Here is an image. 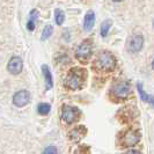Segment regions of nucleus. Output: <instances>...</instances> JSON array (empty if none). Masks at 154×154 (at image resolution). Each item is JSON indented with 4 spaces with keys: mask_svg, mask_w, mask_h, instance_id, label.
<instances>
[{
    "mask_svg": "<svg viewBox=\"0 0 154 154\" xmlns=\"http://www.w3.org/2000/svg\"><path fill=\"white\" fill-rule=\"evenodd\" d=\"M42 71H43V75H44V79H45L46 89H51L52 86H54L51 72H50V69H49V67H48L46 65H43V66H42Z\"/></svg>",
    "mask_w": 154,
    "mask_h": 154,
    "instance_id": "obj_12",
    "label": "nucleus"
},
{
    "mask_svg": "<svg viewBox=\"0 0 154 154\" xmlns=\"http://www.w3.org/2000/svg\"><path fill=\"white\" fill-rule=\"evenodd\" d=\"M112 1H116V2H118V1H122V0H112Z\"/></svg>",
    "mask_w": 154,
    "mask_h": 154,
    "instance_id": "obj_21",
    "label": "nucleus"
},
{
    "mask_svg": "<svg viewBox=\"0 0 154 154\" xmlns=\"http://www.w3.org/2000/svg\"><path fill=\"white\" fill-rule=\"evenodd\" d=\"M78 109L71 106H64L62 110V118L66 123H72L77 119L78 117Z\"/></svg>",
    "mask_w": 154,
    "mask_h": 154,
    "instance_id": "obj_6",
    "label": "nucleus"
},
{
    "mask_svg": "<svg viewBox=\"0 0 154 154\" xmlns=\"http://www.w3.org/2000/svg\"><path fill=\"white\" fill-rule=\"evenodd\" d=\"M81 129H82V128H77V129H74L73 131L71 132L69 137H71V139H72V140L77 141V140H79V139L84 136V133H81Z\"/></svg>",
    "mask_w": 154,
    "mask_h": 154,
    "instance_id": "obj_18",
    "label": "nucleus"
},
{
    "mask_svg": "<svg viewBox=\"0 0 154 154\" xmlns=\"http://www.w3.org/2000/svg\"><path fill=\"white\" fill-rule=\"evenodd\" d=\"M82 84V79L80 77V74L75 73L74 71L69 74V77L66 78V86L69 87V89H79L81 87Z\"/></svg>",
    "mask_w": 154,
    "mask_h": 154,
    "instance_id": "obj_7",
    "label": "nucleus"
},
{
    "mask_svg": "<svg viewBox=\"0 0 154 154\" xmlns=\"http://www.w3.org/2000/svg\"><path fill=\"white\" fill-rule=\"evenodd\" d=\"M42 154H58V151L54 146H48Z\"/></svg>",
    "mask_w": 154,
    "mask_h": 154,
    "instance_id": "obj_19",
    "label": "nucleus"
},
{
    "mask_svg": "<svg viewBox=\"0 0 154 154\" xmlns=\"http://www.w3.org/2000/svg\"><path fill=\"white\" fill-rule=\"evenodd\" d=\"M54 20H56V23L58 24V26H62L64 21H65V14H64V12L60 11V9H56V12H54Z\"/></svg>",
    "mask_w": 154,
    "mask_h": 154,
    "instance_id": "obj_16",
    "label": "nucleus"
},
{
    "mask_svg": "<svg viewBox=\"0 0 154 154\" xmlns=\"http://www.w3.org/2000/svg\"><path fill=\"white\" fill-rule=\"evenodd\" d=\"M38 15H39L38 11H36V9H34V11H31L30 12L29 19H28V22H27V28H28L30 31L35 29V26H36V23H37Z\"/></svg>",
    "mask_w": 154,
    "mask_h": 154,
    "instance_id": "obj_11",
    "label": "nucleus"
},
{
    "mask_svg": "<svg viewBox=\"0 0 154 154\" xmlns=\"http://www.w3.org/2000/svg\"><path fill=\"white\" fill-rule=\"evenodd\" d=\"M137 88H138V92L140 94V96H141V99L144 101H148L151 104H153V99H152V96H148L146 94V92L143 89V85L139 82L138 85H137Z\"/></svg>",
    "mask_w": 154,
    "mask_h": 154,
    "instance_id": "obj_15",
    "label": "nucleus"
},
{
    "mask_svg": "<svg viewBox=\"0 0 154 154\" xmlns=\"http://www.w3.org/2000/svg\"><path fill=\"white\" fill-rule=\"evenodd\" d=\"M140 139V136L137 131L130 130L128 131L123 137V143L125 146H134Z\"/></svg>",
    "mask_w": 154,
    "mask_h": 154,
    "instance_id": "obj_9",
    "label": "nucleus"
},
{
    "mask_svg": "<svg viewBox=\"0 0 154 154\" xmlns=\"http://www.w3.org/2000/svg\"><path fill=\"white\" fill-rule=\"evenodd\" d=\"M52 32H54V27L50 26V24L45 26L44 29H43V31H42V37H41V39H42V41L49 39L50 38V36L52 35Z\"/></svg>",
    "mask_w": 154,
    "mask_h": 154,
    "instance_id": "obj_13",
    "label": "nucleus"
},
{
    "mask_svg": "<svg viewBox=\"0 0 154 154\" xmlns=\"http://www.w3.org/2000/svg\"><path fill=\"white\" fill-rule=\"evenodd\" d=\"M51 110V107L49 103H41L37 107V111H38L39 115H48Z\"/></svg>",
    "mask_w": 154,
    "mask_h": 154,
    "instance_id": "obj_17",
    "label": "nucleus"
},
{
    "mask_svg": "<svg viewBox=\"0 0 154 154\" xmlns=\"http://www.w3.org/2000/svg\"><path fill=\"white\" fill-rule=\"evenodd\" d=\"M126 154H140V153H139L138 151H134V149H132V151H129V152H128Z\"/></svg>",
    "mask_w": 154,
    "mask_h": 154,
    "instance_id": "obj_20",
    "label": "nucleus"
},
{
    "mask_svg": "<svg viewBox=\"0 0 154 154\" xmlns=\"http://www.w3.org/2000/svg\"><path fill=\"white\" fill-rule=\"evenodd\" d=\"M94 24H95V13L93 11H89L84 17V29L86 31H91Z\"/></svg>",
    "mask_w": 154,
    "mask_h": 154,
    "instance_id": "obj_10",
    "label": "nucleus"
},
{
    "mask_svg": "<svg viewBox=\"0 0 154 154\" xmlns=\"http://www.w3.org/2000/svg\"><path fill=\"white\" fill-rule=\"evenodd\" d=\"M143 45H144V37L141 35H133L128 41V50L132 54L140 51L143 49Z\"/></svg>",
    "mask_w": 154,
    "mask_h": 154,
    "instance_id": "obj_3",
    "label": "nucleus"
},
{
    "mask_svg": "<svg viewBox=\"0 0 154 154\" xmlns=\"http://www.w3.org/2000/svg\"><path fill=\"white\" fill-rule=\"evenodd\" d=\"M110 27H111V21H109V20H106L104 22L101 24L100 32L102 37H106L108 35L109 30H110Z\"/></svg>",
    "mask_w": 154,
    "mask_h": 154,
    "instance_id": "obj_14",
    "label": "nucleus"
},
{
    "mask_svg": "<svg viewBox=\"0 0 154 154\" xmlns=\"http://www.w3.org/2000/svg\"><path fill=\"white\" fill-rule=\"evenodd\" d=\"M22 67L23 63L20 57H12L7 65L8 72L12 73V74H19L22 71Z\"/></svg>",
    "mask_w": 154,
    "mask_h": 154,
    "instance_id": "obj_8",
    "label": "nucleus"
},
{
    "mask_svg": "<svg viewBox=\"0 0 154 154\" xmlns=\"http://www.w3.org/2000/svg\"><path fill=\"white\" fill-rule=\"evenodd\" d=\"M96 64H97V67L102 71H111L115 69L116 59L112 54H110L109 51H102L97 56Z\"/></svg>",
    "mask_w": 154,
    "mask_h": 154,
    "instance_id": "obj_1",
    "label": "nucleus"
},
{
    "mask_svg": "<svg viewBox=\"0 0 154 154\" xmlns=\"http://www.w3.org/2000/svg\"><path fill=\"white\" fill-rule=\"evenodd\" d=\"M130 92H131V87L128 82H118L112 88V93L117 99H126Z\"/></svg>",
    "mask_w": 154,
    "mask_h": 154,
    "instance_id": "obj_4",
    "label": "nucleus"
},
{
    "mask_svg": "<svg viewBox=\"0 0 154 154\" xmlns=\"http://www.w3.org/2000/svg\"><path fill=\"white\" fill-rule=\"evenodd\" d=\"M29 101H30V94L28 91H20L16 94H14V96H13V103H14V106L19 107V108L28 104Z\"/></svg>",
    "mask_w": 154,
    "mask_h": 154,
    "instance_id": "obj_5",
    "label": "nucleus"
},
{
    "mask_svg": "<svg viewBox=\"0 0 154 154\" xmlns=\"http://www.w3.org/2000/svg\"><path fill=\"white\" fill-rule=\"evenodd\" d=\"M93 52V45L92 42L89 39L81 42L79 46L77 48V51H75V56L79 60H85L87 58L91 57V54Z\"/></svg>",
    "mask_w": 154,
    "mask_h": 154,
    "instance_id": "obj_2",
    "label": "nucleus"
}]
</instances>
